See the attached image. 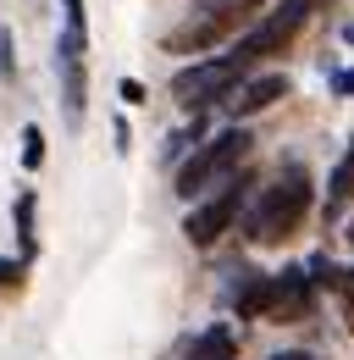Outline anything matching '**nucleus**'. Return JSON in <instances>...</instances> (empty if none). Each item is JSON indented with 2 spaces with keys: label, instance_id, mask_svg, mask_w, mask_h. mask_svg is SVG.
<instances>
[{
  "label": "nucleus",
  "instance_id": "nucleus-1",
  "mask_svg": "<svg viewBox=\"0 0 354 360\" xmlns=\"http://www.w3.org/2000/svg\"><path fill=\"white\" fill-rule=\"evenodd\" d=\"M305 211H310V172L305 167H288L261 194V205L249 211L244 233H249V244H282V238H294V227L305 222Z\"/></svg>",
  "mask_w": 354,
  "mask_h": 360
},
{
  "label": "nucleus",
  "instance_id": "nucleus-2",
  "mask_svg": "<svg viewBox=\"0 0 354 360\" xmlns=\"http://www.w3.org/2000/svg\"><path fill=\"white\" fill-rule=\"evenodd\" d=\"M249 128H227V134L205 139V144H194V155L177 167V194L183 200H199V194H211L221 183L232 178L244 161H249Z\"/></svg>",
  "mask_w": 354,
  "mask_h": 360
},
{
  "label": "nucleus",
  "instance_id": "nucleus-3",
  "mask_svg": "<svg viewBox=\"0 0 354 360\" xmlns=\"http://www.w3.org/2000/svg\"><path fill=\"white\" fill-rule=\"evenodd\" d=\"M244 200H249V172H238V178H227L211 194V200H199L188 217H183V238L194 244V250H211L227 227L238 222V211H244Z\"/></svg>",
  "mask_w": 354,
  "mask_h": 360
},
{
  "label": "nucleus",
  "instance_id": "nucleus-4",
  "mask_svg": "<svg viewBox=\"0 0 354 360\" xmlns=\"http://www.w3.org/2000/svg\"><path fill=\"white\" fill-rule=\"evenodd\" d=\"M249 72L232 61V56H216V61H194V67H183L172 78V94H177V105L183 111H205V105H216V100H227L232 94V84H244Z\"/></svg>",
  "mask_w": 354,
  "mask_h": 360
},
{
  "label": "nucleus",
  "instance_id": "nucleus-5",
  "mask_svg": "<svg viewBox=\"0 0 354 360\" xmlns=\"http://www.w3.org/2000/svg\"><path fill=\"white\" fill-rule=\"evenodd\" d=\"M249 6H261V0H216L211 11H199V17H188L183 28H172V34H166V50H172V56H188V50L199 56V50L221 45V39L249 17Z\"/></svg>",
  "mask_w": 354,
  "mask_h": 360
},
{
  "label": "nucleus",
  "instance_id": "nucleus-6",
  "mask_svg": "<svg viewBox=\"0 0 354 360\" xmlns=\"http://www.w3.org/2000/svg\"><path fill=\"white\" fill-rule=\"evenodd\" d=\"M88 39H72L61 34L55 39V72H61V105H67V128L84 122V105H88Z\"/></svg>",
  "mask_w": 354,
  "mask_h": 360
},
{
  "label": "nucleus",
  "instance_id": "nucleus-7",
  "mask_svg": "<svg viewBox=\"0 0 354 360\" xmlns=\"http://www.w3.org/2000/svg\"><path fill=\"white\" fill-rule=\"evenodd\" d=\"M294 34H299V28H288V22H282V17L271 11V17H261V22L249 28V34H238L227 56H232V61H238V67L249 72V67H255V61H266V56H282V50L294 45Z\"/></svg>",
  "mask_w": 354,
  "mask_h": 360
},
{
  "label": "nucleus",
  "instance_id": "nucleus-8",
  "mask_svg": "<svg viewBox=\"0 0 354 360\" xmlns=\"http://www.w3.org/2000/svg\"><path fill=\"white\" fill-rule=\"evenodd\" d=\"M315 311V288H310L305 266H288L271 277V321H305V316Z\"/></svg>",
  "mask_w": 354,
  "mask_h": 360
},
{
  "label": "nucleus",
  "instance_id": "nucleus-9",
  "mask_svg": "<svg viewBox=\"0 0 354 360\" xmlns=\"http://www.w3.org/2000/svg\"><path fill=\"white\" fill-rule=\"evenodd\" d=\"M288 94V78L282 72H255V78H244V84H232V94L221 100L227 105V117L232 122H244V117H261L271 100H282Z\"/></svg>",
  "mask_w": 354,
  "mask_h": 360
},
{
  "label": "nucleus",
  "instance_id": "nucleus-10",
  "mask_svg": "<svg viewBox=\"0 0 354 360\" xmlns=\"http://www.w3.org/2000/svg\"><path fill=\"white\" fill-rule=\"evenodd\" d=\"M188 360H238V333L216 321V327H205L194 344H188Z\"/></svg>",
  "mask_w": 354,
  "mask_h": 360
},
{
  "label": "nucleus",
  "instance_id": "nucleus-11",
  "mask_svg": "<svg viewBox=\"0 0 354 360\" xmlns=\"http://www.w3.org/2000/svg\"><path fill=\"white\" fill-rule=\"evenodd\" d=\"M232 311H238V321L266 316V311H271V277H249V283L232 294Z\"/></svg>",
  "mask_w": 354,
  "mask_h": 360
},
{
  "label": "nucleus",
  "instance_id": "nucleus-12",
  "mask_svg": "<svg viewBox=\"0 0 354 360\" xmlns=\"http://www.w3.org/2000/svg\"><path fill=\"white\" fill-rule=\"evenodd\" d=\"M17 238H22V255L39 250V194L34 188H17Z\"/></svg>",
  "mask_w": 354,
  "mask_h": 360
},
{
  "label": "nucleus",
  "instance_id": "nucleus-13",
  "mask_svg": "<svg viewBox=\"0 0 354 360\" xmlns=\"http://www.w3.org/2000/svg\"><path fill=\"white\" fill-rule=\"evenodd\" d=\"M349 200H354V139H349V150H343V161L332 167V178H327V217L338 205H349Z\"/></svg>",
  "mask_w": 354,
  "mask_h": 360
},
{
  "label": "nucleus",
  "instance_id": "nucleus-14",
  "mask_svg": "<svg viewBox=\"0 0 354 360\" xmlns=\"http://www.w3.org/2000/svg\"><path fill=\"white\" fill-rule=\"evenodd\" d=\"M22 167H28V172H39V167H44V134L34 128V122L22 128Z\"/></svg>",
  "mask_w": 354,
  "mask_h": 360
},
{
  "label": "nucleus",
  "instance_id": "nucleus-15",
  "mask_svg": "<svg viewBox=\"0 0 354 360\" xmlns=\"http://www.w3.org/2000/svg\"><path fill=\"white\" fill-rule=\"evenodd\" d=\"M199 134H205V122H199V117H194V128H177V134L166 139V150H161V155H166V161H177V155H183V150H188V144H199Z\"/></svg>",
  "mask_w": 354,
  "mask_h": 360
},
{
  "label": "nucleus",
  "instance_id": "nucleus-16",
  "mask_svg": "<svg viewBox=\"0 0 354 360\" xmlns=\"http://www.w3.org/2000/svg\"><path fill=\"white\" fill-rule=\"evenodd\" d=\"M310 11H315V0H282V6H277V17H282L288 28H305Z\"/></svg>",
  "mask_w": 354,
  "mask_h": 360
},
{
  "label": "nucleus",
  "instance_id": "nucleus-17",
  "mask_svg": "<svg viewBox=\"0 0 354 360\" xmlns=\"http://www.w3.org/2000/svg\"><path fill=\"white\" fill-rule=\"evenodd\" d=\"M0 294H22V261L0 255Z\"/></svg>",
  "mask_w": 354,
  "mask_h": 360
},
{
  "label": "nucleus",
  "instance_id": "nucleus-18",
  "mask_svg": "<svg viewBox=\"0 0 354 360\" xmlns=\"http://www.w3.org/2000/svg\"><path fill=\"white\" fill-rule=\"evenodd\" d=\"M61 11H67V28H61V34H72V39H88V28H84V0H61Z\"/></svg>",
  "mask_w": 354,
  "mask_h": 360
},
{
  "label": "nucleus",
  "instance_id": "nucleus-19",
  "mask_svg": "<svg viewBox=\"0 0 354 360\" xmlns=\"http://www.w3.org/2000/svg\"><path fill=\"white\" fill-rule=\"evenodd\" d=\"M117 89H122V100H128V105H144V84H138V78H122Z\"/></svg>",
  "mask_w": 354,
  "mask_h": 360
},
{
  "label": "nucleus",
  "instance_id": "nucleus-20",
  "mask_svg": "<svg viewBox=\"0 0 354 360\" xmlns=\"http://www.w3.org/2000/svg\"><path fill=\"white\" fill-rule=\"evenodd\" d=\"M0 78H11V34L0 28Z\"/></svg>",
  "mask_w": 354,
  "mask_h": 360
},
{
  "label": "nucleus",
  "instance_id": "nucleus-21",
  "mask_svg": "<svg viewBox=\"0 0 354 360\" xmlns=\"http://www.w3.org/2000/svg\"><path fill=\"white\" fill-rule=\"evenodd\" d=\"M332 89H338V94H354V67H343V72H332Z\"/></svg>",
  "mask_w": 354,
  "mask_h": 360
},
{
  "label": "nucleus",
  "instance_id": "nucleus-22",
  "mask_svg": "<svg viewBox=\"0 0 354 360\" xmlns=\"http://www.w3.org/2000/svg\"><path fill=\"white\" fill-rule=\"evenodd\" d=\"M271 360H315V355H305V349H282V355H271Z\"/></svg>",
  "mask_w": 354,
  "mask_h": 360
},
{
  "label": "nucleus",
  "instance_id": "nucleus-23",
  "mask_svg": "<svg viewBox=\"0 0 354 360\" xmlns=\"http://www.w3.org/2000/svg\"><path fill=\"white\" fill-rule=\"evenodd\" d=\"M343 39H349V45H354V22H349V28H343Z\"/></svg>",
  "mask_w": 354,
  "mask_h": 360
},
{
  "label": "nucleus",
  "instance_id": "nucleus-24",
  "mask_svg": "<svg viewBox=\"0 0 354 360\" xmlns=\"http://www.w3.org/2000/svg\"><path fill=\"white\" fill-rule=\"evenodd\" d=\"M349 244H354V222H349ZM349 294H354V288H349Z\"/></svg>",
  "mask_w": 354,
  "mask_h": 360
}]
</instances>
